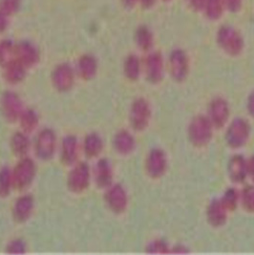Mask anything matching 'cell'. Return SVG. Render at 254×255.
Listing matches in <instances>:
<instances>
[{
    "label": "cell",
    "mask_w": 254,
    "mask_h": 255,
    "mask_svg": "<svg viewBox=\"0 0 254 255\" xmlns=\"http://www.w3.org/2000/svg\"><path fill=\"white\" fill-rule=\"evenodd\" d=\"M216 41L220 48L229 56L241 55L245 48V41L240 32L231 25H223L218 29Z\"/></svg>",
    "instance_id": "obj_4"
},
{
    "label": "cell",
    "mask_w": 254,
    "mask_h": 255,
    "mask_svg": "<svg viewBox=\"0 0 254 255\" xmlns=\"http://www.w3.org/2000/svg\"><path fill=\"white\" fill-rule=\"evenodd\" d=\"M247 109L250 114V116L254 118V90L250 94L248 101H247Z\"/></svg>",
    "instance_id": "obj_38"
},
{
    "label": "cell",
    "mask_w": 254,
    "mask_h": 255,
    "mask_svg": "<svg viewBox=\"0 0 254 255\" xmlns=\"http://www.w3.org/2000/svg\"><path fill=\"white\" fill-rule=\"evenodd\" d=\"M58 148V137L52 128H42L37 132L33 141V149L37 159L43 162L51 161L56 156Z\"/></svg>",
    "instance_id": "obj_2"
},
{
    "label": "cell",
    "mask_w": 254,
    "mask_h": 255,
    "mask_svg": "<svg viewBox=\"0 0 254 255\" xmlns=\"http://www.w3.org/2000/svg\"><path fill=\"white\" fill-rule=\"evenodd\" d=\"M187 5L194 11L200 12L203 11L204 5H205V0H185Z\"/></svg>",
    "instance_id": "obj_37"
},
{
    "label": "cell",
    "mask_w": 254,
    "mask_h": 255,
    "mask_svg": "<svg viewBox=\"0 0 254 255\" xmlns=\"http://www.w3.org/2000/svg\"><path fill=\"white\" fill-rule=\"evenodd\" d=\"M151 117L152 109L147 100L138 98L132 103L129 110V124L134 131H144L150 124Z\"/></svg>",
    "instance_id": "obj_7"
},
{
    "label": "cell",
    "mask_w": 254,
    "mask_h": 255,
    "mask_svg": "<svg viewBox=\"0 0 254 255\" xmlns=\"http://www.w3.org/2000/svg\"><path fill=\"white\" fill-rule=\"evenodd\" d=\"M13 189L12 169L6 165L0 167V198L9 197Z\"/></svg>",
    "instance_id": "obj_27"
},
{
    "label": "cell",
    "mask_w": 254,
    "mask_h": 255,
    "mask_svg": "<svg viewBox=\"0 0 254 255\" xmlns=\"http://www.w3.org/2000/svg\"><path fill=\"white\" fill-rule=\"evenodd\" d=\"M5 253L9 255H23L27 253V245L21 239H13L6 246Z\"/></svg>",
    "instance_id": "obj_34"
},
{
    "label": "cell",
    "mask_w": 254,
    "mask_h": 255,
    "mask_svg": "<svg viewBox=\"0 0 254 255\" xmlns=\"http://www.w3.org/2000/svg\"><path fill=\"white\" fill-rule=\"evenodd\" d=\"M228 174L230 180L235 185H242L248 177V159L241 154H235L228 163Z\"/></svg>",
    "instance_id": "obj_18"
},
{
    "label": "cell",
    "mask_w": 254,
    "mask_h": 255,
    "mask_svg": "<svg viewBox=\"0 0 254 255\" xmlns=\"http://www.w3.org/2000/svg\"><path fill=\"white\" fill-rule=\"evenodd\" d=\"M240 206L245 211L254 213V185H248L240 190Z\"/></svg>",
    "instance_id": "obj_32"
},
{
    "label": "cell",
    "mask_w": 254,
    "mask_h": 255,
    "mask_svg": "<svg viewBox=\"0 0 254 255\" xmlns=\"http://www.w3.org/2000/svg\"><path fill=\"white\" fill-rule=\"evenodd\" d=\"M162 1H164V2H168V1H171V0H162Z\"/></svg>",
    "instance_id": "obj_43"
},
{
    "label": "cell",
    "mask_w": 254,
    "mask_h": 255,
    "mask_svg": "<svg viewBox=\"0 0 254 255\" xmlns=\"http://www.w3.org/2000/svg\"><path fill=\"white\" fill-rule=\"evenodd\" d=\"M145 171L152 179H160L166 173L168 160L161 148H152L145 158Z\"/></svg>",
    "instance_id": "obj_12"
},
{
    "label": "cell",
    "mask_w": 254,
    "mask_h": 255,
    "mask_svg": "<svg viewBox=\"0 0 254 255\" xmlns=\"http://www.w3.org/2000/svg\"><path fill=\"white\" fill-rule=\"evenodd\" d=\"M20 130L25 133L32 134L39 126V116L33 108H24L23 112L18 119Z\"/></svg>",
    "instance_id": "obj_24"
},
{
    "label": "cell",
    "mask_w": 254,
    "mask_h": 255,
    "mask_svg": "<svg viewBox=\"0 0 254 255\" xmlns=\"http://www.w3.org/2000/svg\"><path fill=\"white\" fill-rule=\"evenodd\" d=\"M168 70L174 81H185L189 73V59L184 50L176 48L168 57Z\"/></svg>",
    "instance_id": "obj_13"
},
{
    "label": "cell",
    "mask_w": 254,
    "mask_h": 255,
    "mask_svg": "<svg viewBox=\"0 0 254 255\" xmlns=\"http://www.w3.org/2000/svg\"><path fill=\"white\" fill-rule=\"evenodd\" d=\"M104 190V202L108 209L115 214L126 212L129 203L127 189L121 184L113 183Z\"/></svg>",
    "instance_id": "obj_9"
},
{
    "label": "cell",
    "mask_w": 254,
    "mask_h": 255,
    "mask_svg": "<svg viewBox=\"0 0 254 255\" xmlns=\"http://www.w3.org/2000/svg\"><path fill=\"white\" fill-rule=\"evenodd\" d=\"M252 127L249 121L244 118L232 120L226 130V141L232 149H240L250 140Z\"/></svg>",
    "instance_id": "obj_5"
},
{
    "label": "cell",
    "mask_w": 254,
    "mask_h": 255,
    "mask_svg": "<svg viewBox=\"0 0 254 255\" xmlns=\"http://www.w3.org/2000/svg\"><path fill=\"white\" fill-rule=\"evenodd\" d=\"M229 211L222 204L220 199H213L207 208V219L213 228H221L228 221Z\"/></svg>",
    "instance_id": "obj_21"
},
{
    "label": "cell",
    "mask_w": 254,
    "mask_h": 255,
    "mask_svg": "<svg viewBox=\"0 0 254 255\" xmlns=\"http://www.w3.org/2000/svg\"><path fill=\"white\" fill-rule=\"evenodd\" d=\"M98 63L91 56H84L80 59L77 67V74L84 81H90L97 75Z\"/></svg>",
    "instance_id": "obj_25"
},
{
    "label": "cell",
    "mask_w": 254,
    "mask_h": 255,
    "mask_svg": "<svg viewBox=\"0 0 254 255\" xmlns=\"http://www.w3.org/2000/svg\"><path fill=\"white\" fill-rule=\"evenodd\" d=\"M146 254L148 255H170L171 248L162 239H155L146 246Z\"/></svg>",
    "instance_id": "obj_33"
},
{
    "label": "cell",
    "mask_w": 254,
    "mask_h": 255,
    "mask_svg": "<svg viewBox=\"0 0 254 255\" xmlns=\"http://www.w3.org/2000/svg\"><path fill=\"white\" fill-rule=\"evenodd\" d=\"M188 254V251L185 249L184 246H176L171 248V253L170 255H186Z\"/></svg>",
    "instance_id": "obj_40"
},
{
    "label": "cell",
    "mask_w": 254,
    "mask_h": 255,
    "mask_svg": "<svg viewBox=\"0 0 254 255\" xmlns=\"http://www.w3.org/2000/svg\"><path fill=\"white\" fill-rule=\"evenodd\" d=\"M92 180L100 189H106L114 183V168L106 158L99 159L92 168Z\"/></svg>",
    "instance_id": "obj_16"
},
{
    "label": "cell",
    "mask_w": 254,
    "mask_h": 255,
    "mask_svg": "<svg viewBox=\"0 0 254 255\" xmlns=\"http://www.w3.org/2000/svg\"><path fill=\"white\" fill-rule=\"evenodd\" d=\"M248 177L254 183V155L248 159Z\"/></svg>",
    "instance_id": "obj_39"
},
{
    "label": "cell",
    "mask_w": 254,
    "mask_h": 255,
    "mask_svg": "<svg viewBox=\"0 0 254 255\" xmlns=\"http://www.w3.org/2000/svg\"><path fill=\"white\" fill-rule=\"evenodd\" d=\"M3 77L5 81L10 85H17L22 82L26 77V66L19 60L10 61L5 65Z\"/></svg>",
    "instance_id": "obj_23"
},
{
    "label": "cell",
    "mask_w": 254,
    "mask_h": 255,
    "mask_svg": "<svg viewBox=\"0 0 254 255\" xmlns=\"http://www.w3.org/2000/svg\"><path fill=\"white\" fill-rule=\"evenodd\" d=\"M146 80L153 84L160 83L164 78V59L160 52H150L142 63Z\"/></svg>",
    "instance_id": "obj_11"
},
{
    "label": "cell",
    "mask_w": 254,
    "mask_h": 255,
    "mask_svg": "<svg viewBox=\"0 0 254 255\" xmlns=\"http://www.w3.org/2000/svg\"><path fill=\"white\" fill-rule=\"evenodd\" d=\"M71 167L67 177V187L74 194L83 193L92 183V168L86 162H78Z\"/></svg>",
    "instance_id": "obj_6"
},
{
    "label": "cell",
    "mask_w": 254,
    "mask_h": 255,
    "mask_svg": "<svg viewBox=\"0 0 254 255\" xmlns=\"http://www.w3.org/2000/svg\"><path fill=\"white\" fill-rule=\"evenodd\" d=\"M220 200L229 212L234 211L240 206V190L236 187H230L224 192Z\"/></svg>",
    "instance_id": "obj_30"
},
{
    "label": "cell",
    "mask_w": 254,
    "mask_h": 255,
    "mask_svg": "<svg viewBox=\"0 0 254 255\" xmlns=\"http://www.w3.org/2000/svg\"><path fill=\"white\" fill-rule=\"evenodd\" d=\"M10 147L12 154L18 159L27 157L33 148V141L30 134L25 133L22 130L14 132L10 139Z\"/></svg>",
    "instance_id": "obj_20"
},
{
    "label": "cell",
    "mask_w": 254,
    "mask_h": 255,
    "mask_svg": "<svg viewBox=\"0 0 254 255\" xmlns=\"http://www.w3.org/2000/svg\"><path fill=\"white\" fill-rule=\"evenodd\" d=\"M113 148L121 156H128L132 154L137 146L134 135L127 129L118 131L113 138Z\"/></svg>",
    "instance_id": "obj_19"
},
{
    "label": "cell",
    "mask_w": 254,
    "mask_h": 255,
    "mask_svg": "<svg viewBox=\"0 0 254 255\" xmlns=\"http://www.w3.org/2000/svg\"><path fill=\"white\" fill-rule=\"evenodd\" d=\"M13 187L19 192L29 189L35 182L37 166L29 156L20 158L12 169Z\"/></svg>",
    "instance_id": "obj_1"
},
{
    "label": "cell",
    "mask_w": 254,
    "mask_h": 255,
    "mask_svg": "<svg viewBox=\"0 0 254 255\" xmlns=\"http://www.w3.org/2000/svg\"><path fill=\"white\" fill-rule=\"evenodd\" d=\"M12 54V46L10 43L4 42L0 44V64L6 65L10 62L9 58Z\"/></svg>",
    "instance_id": "obj_35"
},
{
    "label": "cell",
    "mask_w": 254,
    "mask_h": 255,
    "mask_svg": "<svg viewBox=\"0 0 254 255\" xmlns=\"http://www.w3.org/2000/svg\"><path fill=\"white\" fill-rule=\"evenodd\" d=\"M17 54L19 57V61L26 67H31L35 65L38 60L36 50L29 44H22L18 47Z\"/></svg>",
    "instance_id": "obj_31"
},
{
    "label": "cell",
    "mask_w": 254,
    "mask_h": 255,
    "mask_svg": "<svg viewBox=\"0 0 254 255\" xmlns=\"http://www.w3.org/2000/svg\"><path fill=\"white\" fill-rule=\"evenodd\" d=\"M35 211V199L28 193L21 194L15 200L12 209L13 220L23 224L31 219Z\"/></svg>",
    "instance_id": "obj_17"
},
{
    "label": "cell",
    "mask_w": 254,
    "mask_h": 255,
    "mask_svg": "<svg viewBox=\"0 0 254 255\" xmlns=\"http://www.w3.org/2000/svg\"><path fill=\"white\" fill-rule=\"evenodd\" d=\"M214 129L207 115H198L194 117L188 125V139L194 146L204 147L208 145L213 138Z\"/></svg>",
    "instance_id": "obj_3"
},
{
    "label": "cell",
    "mask_w": 254,
    "mask_h": 255,
    "mask_svg": "<svg viewBox=\"0 0 254 255\" xmlns=\"http://www.w3.org/2000/svg\"><path fill=\"white\" fill-rule=\"evenodd\" d=\"M0 110L7 122H17L24 110L23 102L20 96L12 90L5 91L0 98Z\"/></svg>",
    "instance_id": "obj_8"
},
{
    "label": "cell",
    "mask_w": 254,
    "mask_h": 255,
    "mask_svg": "<svg viewBox=\"0 0 254 255\" xmlns=\"http://www.w3.org/2000/svg\"><path fill=\"white\" fill-rule=\"evenodd\" d=\"M224 0H205L203 11L209 20H218L225 11Z\"/></svg>",
    "instance_id": "obj_29"
},
{
    "label": "cell",
    "mask_w": 254,
    "mask_h": 255,
    "mask_svg": "<svg viewBox=\"0 0 254 255\" xmlns=\"http://www.w3.org/2000/svg\"><path fill=\"white\" fill-rule=\"evenodd\" d=\"M136 43L140 50L149 52L154 46V35L150 29L146 26H141L136 33Z\"/></svg>",
    "instance_id": "obj_28"
},
{
    "label": "cell",
    "mask_w": 254,
    "mask_h": 255,
    "mask_svg": "<svg viewBox=\"0 0 254 255\" xmlns=\"http://www.w3.org/2000/svg\"><path fill=\"white\" fill-rule=\"evenodd\" d=\"M104 148V139L96 132L87 134L81 144L82 153L87 159L91 160L99 158L102 155Z\"/></svg>",
    "instance_id": "obj_22"
},
{
    "label": "cell",
    "mask_w": 254,
    "mask_h": 255,
    "mask_svg": "<svg viewBox=\"0 0 254 255\" xmlns=\"http://www.w3.org/2000/svg\"><path fill=\"white\" fill-rule=\"evenodd\" d=\"M207 116L215 129L224 128L227 126L231 118L230 104L222 97L214 98L209 103Z\"/></svg>",
    "instance_id": "obj_10"
},
{
    "label": "cell",
    "mask_w": 254,
    "mask_h": 255,
    "mask_svg": "<svg viewBox=\"0 0 254 255\" xmlns=\"http://www.w3.org/2000/svg\"><path fill=\"white\" fill-rule=\"evenodd\" d=\"M76 82V71L67 64H60L52 74V83L56 90L61 93L69 92Z\"/></svg>",
    "instance_id": "obj_15"
},
{
    "label": "cell",
    "mask_w": 254,
    "mask_h": 255,
    "mask_svg": "<svg viewBox=\"0 0 254 255\" xmlns=\"http://www.w3.org/2000/svg\"><path fill=\"white\" fill-rule=\"evenodd\" d=\"M126 1V3H127V5H129V6H133L135 3H136V1L137 0H125Z\"/></svg>",
    "instance_id": "obj_42"
},
{
    "label": "cell",
    "mask_w": 254,
    "mask_h": 255,
    "mask_svg": "<svg viewBox=\"0 0 254 255\" xmlns=\"http://www.w3.org/2000/svg\"><path fill=\"white\" fill-rule=\"evenodd\" d=\"M142 72V62L136 55H130L127 57L124 64V73L129 81L139 80Z\"/></svg>",
    "instance_id": "obj_26"
},
{
    "label": "cell",
    "mask_w": 254,
    "mask_h": 255,
    "mask_svg": "<svg viewBox=\"0 0 254 255\" xmlns=\"http://www.w3.org/2000/svg\"><path fill=\"white\" fill-rule=\"evenodd\" d=\"M81 144L75 135H66L61 139L59 146V158L61 162L66 166H73L80 162Z\"/></svg>",
    "instance_id": "obj_14"
},
{
    "label": "cell",
    "mask_w": 254,
    "mask_h": 255,
    "mask_svg": "<svg viewBox=\"0 0 254 255\" xmlns=\"http://www.w3.org/2000/svg\"><path fill=\"white\" fill-rule=\"evenodd\" d=\"M139 1L144 8H151L156 3V0H139Z\"/></svg>",
    "instance_id": "obj_41"
},
{
    "label": "cell",
    "mask_w": 254,
    "mask_h": 255,
    "mask_svg": "<svg viewBox=\"0 0 254 255\" xmlns=\"http://www.w3.org/2000/svg\"><path fill=\"white\" fill-rule=\"evenodd\" d=\"M225 9L231 12H238L243 6V0H224Z\"/></svg>",
    "instance_id": "obj_36"
}]
</instances>
